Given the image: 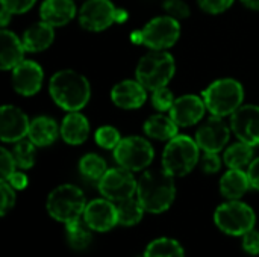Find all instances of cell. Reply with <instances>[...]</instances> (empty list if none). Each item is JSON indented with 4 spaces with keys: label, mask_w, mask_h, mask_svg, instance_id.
Segmentation results:
<instances>
[{
    "label": "cell",
    "mask_w": 259,
    "mask_h": 257,
    "mask_svg": "<svg viewBox=\"0 0 259 257\" xmlns=\"http://www.w3.org/2000/svg\"><path fill=\"white\" fill-rule=\"evenodd\" d=\"M147 89L138 80H123L111 91L112 101L121 109H138L147 98Z\"/></svg>",
    "instance_id": "18"
},
{
    "label": "cell",
    "mask_w": 259,
    "mask_h": 257,
    "mask_svg": "<svg viewBox=\"0 0 259 257\" xmlns=\"http://www.w3.org/2000/svg\"><path fill=\"white\" fill-rule=\"evenodd\" d=\"M200 167L202 171H205L206 174H215L220 167H222V161L219 158V153H211V151H203V155L200 156Z\"/></svg>",
    "instance_id": "36"
},
{
    "label": "cell",
    "mask_w": 259,
    "mask_h": 257,
    "mask_svg": "<svg viewBox=\"0 0 259 257\" xmlns=\"http://www.w3.org/2000/svg\"><path fill=\"white\" fill-rule=\"evenodd\" d=\"M199 6L208 14H222L229 9L234 0H197Z\"/></svg>",
    "instance_id": "39"
},
{
    "label": "cell",
    "mask_w": 259,
    "mask_h": 257,
    "mask_svg": "<svg viewBox=\"0 0 259 257\" xmlns=\"http://www.w3.org/2000/svg\"><path fill=\"white\" fill-rule=\"evenodd\" d=\"M206 111V105L203 97H197L194 94H187L175 100L170 117L179 127H190L199 123Z\"/></svg>",
    "instance_id": "16"
},
{
    "label": "cell",
    "mask_w": 259,
    "mask_h": 257,
    "mask_svg": "<svg viewBox=\"0 0 259 257\" xmlns=\"http://www.w3.org/2000/svg\"><path fill=\"white\" fill-rule=\"evenodd\" d=\"M41 20L53 27L65 26L76 15L73 0H44L39 8Z\"/></svg>",
    "instance_id": "19"
},
{
    "label": "cell",
    "mask_w": 259,
    "mask_h": 257,
    "mask_svg": "<svg viewBox=\"0 0 259 257\" xmlns=\"http://www.w3.org/2000/svg\"><path fill=\"white\" fill-rule=\"evenodd\" d=\"M247 176H249V180H250V186L253 189L259 191V158L253 159L252 164L249 165Z\"/></svg>",
    "instance_id": "42"
},
{
    "label": "cell",
    "mask_w": 259,
    "mask_h": 257,
    "mask_svg": "<svg viewBox=\"0 0 259 257\" xmlns=\"http://www.w3.org/2000/svg\"><path fill=\"white\" fill-rule=\"evenodd\" d=\"M79 171L85 179L99 182L103 177V174L108 171V168H106V162L102 156H99L96 153H90L80 159Z\"/></svg>",
    "instance_id": "30"
},
{
    "label": "cell",
    "mask_w": 259,
    "mask_h": 257,
    "mask_svg": "<svg viewBox=\"0 0 259 257\" xmlns=\"http://www.w3.org/2000/svg\"><path fill=\"white\" fill-rule=\"evenodd\" d=\"M143 257H185V250L173 238H158L149 242Z\"/></svg>",
    "instance_id": "28"
},
{
    "label": "cell",
    "mask_w": 259,
    "mask_h": 257,
    "mask_svg": "<svg viewBox=\"0 0 259 257\" xmlns=\"http://www.w3.org/2000/svg\"><path fill=\"white\" fill-rule=\"evenodd\" d=\"M243 241H241V245H243V250L250 254V256H258L259 254V232L256 229H252L249 230L247 233H244L243 236Z\"/></svg>",
    "instance_id": "37"
},
{
    "label": "cell",
    "mask_w": 259,
    "mask_h": 257,
    "mask_svg": "<svg viewBox=\"0 0 259 257\" xmlns=\"http://www.w3.org/2000/svg\"><path fill=\"white\" fill-rule=\"evenodd\" d=\"M176 65L170 53L164 50H153L144 55L135 70L137 80L147 89L155 91L167 86V83L175 76Z\"/></svg>",
    "instance_id": "4"
},
{
    "label": "cell",
    "mask_w": 259,
    "mask_h": 257,
    "mask_svg": "<svg viewBox=\"0 0 259 257\" xmlns=\"http://www.w3.org/2000/svg\"><path fill=\"white\" fill-rule=\"evenodd\" d=\"M14 14L12 12H9L8 9H5V8H2L0 9V24H2V27L5 29L6 26H8V23H9V20H11V17H12Z\"/></svg>",
    "instance_id": "43"
},
{
    "label": "cell",
    "mask_w": 259,
    "mask_h": 257,
    "mask_svg": "<svg viewBox=\"0 0 259 257\" xmlns=\"http://www.w3.org/2000/svg\"><path fill=\"white\" fill-rule=\"evenodd\" d=\"M121 141L118 130L112 126H102L96 132V142L106 150H114Z\"/></svg>",
    "instance_id": "32"
},
{
    "label": "cell",
    "mask_w": 259,
    "mask_h": 257,
    "mask_svg": "<svg viewBox=\"0 0 259 257\" xmlns=\"http://www.w3.org/2000/svg\"><path fill=\"white\" fill-rule=\"evenodd\" d=\"M35 144L29 139H21L15 142V147L12 150L17 168L20 170H29L35 164Z\"/></svg>",
    "instance_id": "31"
},
{
    "label": "cell",
    "mask_w": 259,
    "mask_h": 257,
    "mask_svg": "<svg viewBox=\"0 0 259 257\" xmlns=\"http://www.w3.org/2000/svg\"><path fill=\"white\" fill-rule=\"evenodd\" d=\"M203 101L211 115L228 117L243 106L244 89L235 79H220L203 91Z\"/></svg>",
    "instance_id": "6"
},
{
    "label": "cell",
    "mask_w": 259,
    "mask_h": 257,
    "mask_svg": "<svg viewBox=\"0 0 259 257\" xmlns=\"http://www.w3.org/2000/svg\"><path fill=\"white\" fill-rule=\"evenodd\" d=\"M117 206V217H118V226H123V227H134L137 226L146 211L143 208V204L140 203L138 198H126V200H121L118 203H115Z\"/></svg>",
    "instance_id": "26"
},
{
    "label": "cell",
    "mask_w": 259,
    "mask_h": 257,
    "mask_svg": "<svg viewBox=\"0 0 259 257\" xmlns=\"http://www.w3.org/2000/svg\"><path fill=\"white\" fill-rule=\"evenodd\" d=\"M53 39H55V27L42 20L27 27L21 36L26 52H32V53L46 50L47 47L52 45Z\"/></svg>",
    "instance_id": "21"
},
{
    "label": "cell",
    "mask_w": 259,
    "mask_h": 257,
    "mask_svg": "<svg viewBox=\"0 0 259 257\" xmlns=\"http://www.w3.org/2000/svg\"><path fill=\"white\" fill-rule=\"evenodd\" d=\"M49 215L62 224H68L77 220H82L83 211L87 208V200L82 192L74 185H61L55 188L46 201Z\"/></svg>",
    "instance_id": "3"
},
{
    "label": "cell",
    "mask_w": 259,
    "mask_h": 257,
    "mask_svg": "<svg viewBox=\"0 0 259 257\" xmlns=\"http://www.w3.org/2000/svg\"><path fill=\"white\" fill-rule=\"evenodd\" d=\"M247 8L250 9H255V11H259V0H241Z\"/></svg>",
    "instance_id": "44"
},
{
    "label": "cell",
    "mask_w": 259,
    "mask_h": 257,
    "mask_svg": "<svg viewBox=\"0 0 259 257\" xmlns=\"http://www.w3.org/2000/svg\"><path fill=\"white\" fill-rule=\"evenodd\" d=\"M231 129L225 123L223 117L211 115L196 132V142L199 144L200 150L219 153L222 151L226 144L229 142Z\"/></svg>",
    "instance_id": "12"
},
{
    "label": "cell",
    "mask_w": 259,
    "mask_h": 257,
    "mask_svg": "<svg viewBox=\"0 0 259 257\" xmlns=\"http://www.w3.org/2000/svg\"><path fill=\"white\" fill-rule=\"evenodd\" d=\"M137 198L149 214L165 212L176 198L175 176L164 168L146 171L138 180Z\"/></svg>",
    "instance_id": "1"
},
{
    "label": "cell",
    "mask_w": 259,
    "mask_h": 257,
    "mask_svg": "<svg viewBox=\"0 0 259 257\" xmlns=\"http://www.w3.org/2000/svg\"><path fill=\"white\" fill-rule=\"evenodd\" d=\"M90 135V123L85 115L79 112H68L61 123V136L70 145H79L87 141Z\"/></svg>",
    "instance_id": "22"
},
{
    "label": "cell",
    "mask_w": 259,
    "mask_h": 257,
    "mask_svg": "<svg viewBox=\"0 0 259 257\" xmlns=\"http://www.w3.org/2000/svg\"><path fill=\"white\" fill-rule=\"evenodd\" d=\"M250 186L247 171L229 168L220 179V192L226 200H240Z\"/></svg>",
    "instance_id": "23"
},
{
    "label": "cell",
    "mask_w": 259,
    "mask_h": 257,
    "mask_svg": "<svg viewBox=\"0 0 259 257\" xmlns=\"http://www.w3.org/2000/svg\"><path fill=\"white\" fill-rule=\"evenodd\" d=\"M93 230L87 226V223L83 220H77L73 223L65 224V238L68 245L73 250H85L90 247L91 241H93Z\"/></svg>",
    "instance_id": "27"
},
{
    "label": "cell",
    "mask_w": 259,
    "mask_h": 257,
    "mask_svg": "<svg viewBox=\"0 0 259 257\" xmlns=\"http://www.w3.org/2000/svg\"><path fill=\"white\" fill-rule=\"evenodd\" d=\"M231 129L238 141L252 147L259 145V106H240L231 115Z\"/></svg>",
    "instance_id": "14"
},
{
    "label": "cell",
    "mask_w": 259,
    "mask_h": 257,
    "mask_svg": "<svg viewBox=\"0 0 259 257\" xmlns=\"http://www.w3.org/2000/svg\"><path fill=\"white\" fill-rule=\"evenodd\" d=\"M152 103L155 106V109L164 112V111H170L173 103H175V97H173V92L164 86V88H159V89H155L153 94H152Z\"/></svg>",
    "instance_id": "33"
},
{
    "label": "cell",
    "mask_w": 259,
    "mask_h": 257,
    "mask_svg": "<svg viewBox=\"0 0 259 257\" xmlns=\"http://www.w3.org/2000/svg\"><path fill=\"white\" fill-rule=\"evenodd\" d=\"M44 80L42 68L33 61H23L12 70V85L14 89L21 95L36 94Z\"/></svg>",
    "instance_id": "17"
},
{
    "label": "cell",
    "mask_w": 259,
    "mask_h": 257,
    "mask_svg": "<svg viewBox=\"0 0 259 257\" xmlns=\"http://www.w3.org/2000/svg\"><path fill=\"white\" fill-rule=\"evenodd\" d=\"M0 192H2V206H0V214L2 217H5L8 214L9 209L14 208L15 204V189L8 183V180H3L0 182Z\"/></svg>",
    "instance_id": "35"
},
{
    "label": "cell",
    "mask_w": 259,
    "mask_h": 257,
    "mask_svg": "<svg viewBox=\"0 0 259 257\" xmlns=\"http://www.w3.org/2000/svg\"><path fill=\"white\" fill-rule=\"evenodd\" d=\"M30 121L27 115L11 105L0 109V138L3 142H18L29 135Z\"/></svg>",
    "instance_id": "15"
},
{
    "label": "cell",
    "mask_w": 259,
    "mask_h": 257,
    "mask_svg": "<svg viewBox=\"0 0 259 257\" xmlns=\"http://www.w3.org/2000/svg\"><path fill=\"white\" fill-rule=\"evenodd\" d=\"M155 151L152 144L141 136H127L114 148L117 164L132 173L147 168L153 161Z\"/></svg>",
    "instance_id": "9"
},
{
    "label": "cell",
    "mask_w": 259,
    "mask_h": 257,
    "mask_svg": "<svg viewBox=\"0 0 259 257\" xmlns=\"http://www.w3.org/2000/svg\"><path fill=\"white\" fill-rule=\"evenodd\" d=\"M223 161L229 168L243 170L244 167L250 165L252 161H253V147L243 142V141H240L237 144H232L231 147L226 148Z\"/></svg>",
    "instance_id": "29"
},
{
    "label": "cell",
    "mask_w": 259,
    "mask_h": 257,
    "mask_svg": "<svg viewBox=\"0 0 259 257\" xmlns=\"http://www.w3.org/2000/svg\"><path fill=\"white\" fill-rule=\"evenodd\" d=\"M82 220L93 232L105 233L118 226L117 206L108 198H96L87 203Z\"/></svg>",
    "instance_id": "13"
},
{
    "label": "cell",
    "mask_w": 259,
    "mask_h": 257,
    "mask_svg": "<svg viewBox=\"0 0 259 257\" xmlns=\"http://www.w3.org/2000/svg\"><path fill=\"white\" fill-rule=\"evenodd\" d=\"M127 12L114 6L111 0H88L79 11L80 26L91 32H100L111 27L114 23H123Z\"/></svg>",
    "instance_id": "8"
},
{
    "label": "cell",
    "mask_w": 259,
    "mask_h": 257,
    "mask_svg": "<svg viewBox=\"0 0 259 257\" xmlns=\"http://www.w3.org/2000/svg\"><path fill=\"white\" fill-rule=\"evenodd\" d=\"M179 126L173 121L171 117L156 114L152 115L144 123V133L150 138L159 139V141H170L178 135Z\"/></svg>",
    "instance_id": "25"
},
{
    "label": "cell",
    "mask_w": 259,
    "mask_h": 257,
    "mask_svg": "<svg viewBox=\"0 0 259 257\" xmlns=\"http://www.w3.org/2000/svg\"><path fill=\"white\" fill-rule=\"evenodd\" d=\"M97 186L105 198L118 203L137 194L138 182L135 180L132 171L118 165L117 168L108 170L103 174V177L97 182Z\"/></svg>",
    "instance_id": "11"
},
{
    "label": "cell",
    "mask_w": 259,
    "mask_h": 257,
    "mask_svg": "<svg viewBox=\"0 0 259 257\" xmlns=\"http://www.w3.org/2000/svg\"><path fill=\"white\" fill-rule=\"evenodd\" d=\"M143 32V44L147 45L152 50H165L176 44L181 35V26L179 20L162 15L150 20Z\"/></svg>",
    "instance_id": "10"
},
{
    "label": "cell",
    "mask_w": 259,
    "mask_h": 257,
    "mask_svg": "<svg viewBox=\"0 0 259 257\" xmlns=\"http://www.w3.org/2000/svg\"><path fill=\"white\" fill-rule=\"evenodd\" d=\"M61 130L58 123L50 117H36L30 121L29 127V139L36 147H47L56 141Z\"/></svg>",
    "instance_id": "24"
},
{
    "label": "cell",
    "mask_w": 259,
    "mask_h": 257,
    "mask_svg": "<svg viewBox=\"0 0 259 257\" xmlns=\"http://www.w3.org/2000/svg\"><path fill=\"white\" fill-rule=\"evenodd\" d=\"M214 223L229 236H243L255 229L256 214L249 204L240 200H228L215 209Z\"/></svg>",
    "instance_id": "7"
},
{
    "label": "cell",
    "mask_w": 259,
    "mask_h": 257,
    "mask_svg": "<svg viewBox=\"0 0 259 257\" xmlns=\"http://www.w3.org/2000/svg\"><path fill=\"white\" fill-rule=\"evenodd\" d=\"M49 91L53 101L68 112L80 111L91 97L88 79L73 70L55 73L50 79Z\"/></svg>",
    "instance_id": "2"
},
{
    "label": "cell",
    "mask_w": 259,
    "mask_h": 257,
    "mask_svg": "<svg viewBox=\"0 0 259 257\" xmlns=\"http://www.w3.org/2000/svg\"><path fill=\"white\" fill-rule=\"evenodd\" d=\"M0 42H2V52H0V68L2 70H14L20 62L24 59V45L23 41L12 33L11 30L3 29L0 33Z\"/></svg>",
    "instance_id": "20"
},
{
    "label": "cell",
    "mask_w": 259,
    "mask_h": 257,
    "mask_svg": "<svg viewBox=\"0 0 259 257\" xmlns=\"http://www.w3.org/2000/svg\"><path fill=\"white\" fill-rule=\"evenodd\" d=\"M2 8L8 9L12 14H24L27 12L36 0H0Z\"/></svg>",
    "instance_id": "40"
},
{
    "label": "cell",
    "mask_w": 259,
    "mask_h": 257,
    "mask_svg": "<svg viewBox=\"0 0 259 257\" xmlns=\"http://www.w3.org/2000/svg\"><path fill=\"white\" fill-rule=\"evenodd\" d=\"M15 168H17V164H15L12 151H8L6 148H2V151H0V174H2V179L6 180L15 171Z\"/></svg>",
    "instance_id": "38"
},
{
    "label": "cell",
    "mask_w": 259,
    "mask_h": 257,
    "mask_svg": "<svg viewBox=\"0 0 259 257\" xmlns=\"http://www.w3.org/2000/svg\"><path fill=\"white\" fill-rule=\"evenodd\" d=\"M164 11L176 20H184L190 15V6L184 0H165Z\"/></svg>",
    "instance_id": "34"
},
{
    "label": "cell",
    "mask_w": 259,
    "mask_h": 257,
    "mask_svg": "<svg viewBox=\"0 0 259 257\" xmlns=\"http://www.w3.org/2000/svg\"><path fill=\"white\" fill-rule=\"evenodd\" d=\"M8 183L15 189V191H23V189H26V186H27V176L24 174V173H21V171H14L8 179Z\"/></svg>",
    "instance_id": "41"
},
{
    "label": "cell",
    "mask_w": 259,
    "mask_h": 257,
    "mask_svg": "<svg viewBox=\"0 0 259 257\" xmlns=\"http://www.w3.org/2000/svg\"><path fill=\"white\" fill-rule=\"evenodd\" d=\"M199 161L200 147L187 135H176L168 141L162 153V168L175 177L190 174Z\"/></svg>",
    "instance_id": "5"
}]
</instances>
